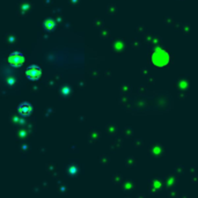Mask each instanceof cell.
<instances>
[{
    "mask_svg": "<svg viewBox=\"0 0 198 198\" xmlns=\"http://www.w3.org/2000/svg\"><path fill=\"white\" fill-rule=\"evenodd\" d=\"M24 62V57H23V54L19 51H14L9 54V57H8V63L12 67H20Z\"/></svg>",
    "mask_w": 198,
    "mask_h": 198,
    "instance_id": "obj_1",
    "label": "cell"
},
{
    "mask_svg": "<svg viewBox=\"0 0 198 198\" xmlns=\"http://www.w3.org/2000/svg\"><path fill=\"white\" fill-rule=\"evenodd\" d=\"M41 74H42V71H41L40 66H37V65H32V66L28 67L27 71H26L27 78L29 79V80H32V81L38 80L40 77H41Z\"/></svg>",
    "mask_w": 198,
    "mask_h": 198,
    "instance_id": "obj_2",
    "label": "cell"
},
{
    "mask_svg": "<svg viewBox=\"0 0 198 198\" xmlns=\"http://www.w3.org/2000/svg\"><path fill=\"white\" fill-rule=\"evenodd\" d=\"M17 111H19V114L22 115V116H29L32 114V111H33V107H32L30 103H28V102H22L19 105Z\"/></svg>",
    "mask_w": 198,
    "mask_h": 198,
    "instance_id": "obj_3",
    "label": "cell"
},
{
    "mask_svg": "<svg viewBox=\"0 0 198 198\" xmlns=\"http://www.w3.org/2000/svg\"><path fill=\"white\" fill-rule=\"evenodd\" d=\"M56 26H57V23H56L53 20H46V21L44 22V24H43L44 29L48 30V32H52L54 28H56Z\"/></svg>",
    "mask_w": 198,
    "mask_h": 198,
    "instance_id": "obj_4",
    "label": "cell"
}]
</instances>
